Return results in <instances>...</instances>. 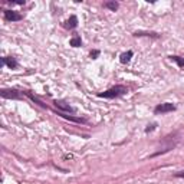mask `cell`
<instances>
[{"label": "cell", "instance_id": "2e32d148", "mask_svg": "<svg viewBox=\"0 0 184 184\" xmlns=\"http://www.w3.org/2000/svg\"><path fill=\"white\" fill-rule=\"evenodd\" d=\"M98 56H99V50H92V52H91V58H92V59H97Z\"/></svg>", "mask_w": 184, "mask_h": 184}, {"label": "cell", "instance_id": "ba28073f", "mask_svg": "<svg viewBox=\"0 0 184 184\" xmlns=\"http://www.w3.org/2000/svg\"><path fill=\"white\" fill-rule=\"evenodd\" d=\"M131 58H132V52L128 50V52L122 53V55L119 56V61H121V63H128V62L131 61Z\"/></svg>", "mask_w": 184, "mask_h": 184}, {"label": "cell", "instance_id": "6da1fadb", "mask_svg": "<svg viewBox=\"0 0 184 184\" xmlns=\"http://www.w3.org/2000/svg\"><path fill=\"white\" fill-rule=\"evenodd\" d=\"M125 94H127V88L122 86V85H117V86L110 88L108 91L99 94L98 97L99 98H106V99H114V98L122 97V95H125Z\"/></svg>", "mask_w": 184, "mask_h": 184}, {"label": "cell", "instance_id": "5b68a950", "mask_svg": "<svg viewBox=\"0 0 184 184\" xmlns=\"http://www.w3.org/2000/svg\"><path fill=\"white\" fill-rule=\"evenodd\" d=\"M53 104H55V106H58V108L62 110V111H66V112H75V108H72V106L65 101H55Z\"/></svg>", "mask_w": 184, "mask_h": 184}, {"label": "cell", "instance_id": "52a82bcc", "mask_svg": "<svg viewBox=\"0 0 184 184\" xmlns=\"http://www.w3.org/2000/svg\"><path fill=\"white\" fill-rule=\"evenodd\" d=\"M63 26H65L66 29H75V27L78 26V18H76V16H70V18L65 22Z\"/></svg>", "mask_w": 184, "mask_h": 184}, {"label": "cell", "instance_id": "8992f818", "mask_svg": "<svg viewBox=\"0 0 184 184\" xmlns=\"http://www.w3.org/2000/svg\"><path fill=\"white\" fill-rule=\"evenodd\" d=\"M2 65H7L10 69H14V68H18V61L14 58H3L2 59Z\"/></svg>", "mask_w": 184, "mask_h": 184}, {"label": "cell", "instance_id": "e0dca14e", "mask_svg": "<svg viewBox=\"0 0 184 184\" xmlns=\"http://www.w3.org/2000/svg\"><path fill=\"white\" fill-rule=\"evenodd\" d=\"M174 177H184V171H178V173H175Z\"/></svg>", "mask_w": 184, "mask_h": 184}, {"label": "cell", "instance_id": "9a60e30c", "mask_svg": "<svg viewBox=\"0 0 184 184\" xmlns=\"http://www.w3.org/2000/svg\"><path fill=\"white\" fill-rule=\"evenodd\" d=\"M155 127H157V124H155V122H153V124H150L148 127L145 128V132H147V134H148V132L154 131V130H155Z\"/></svg>", "mask_w": 184, "mask_h": 184}, {"label": "cell", "instance_id": "30bf717a", "mask_svg": "<svg viewBox=\"0 0 184 184\" xmlns=\"http://www.w3.org/2000/svg\"><path fill=\"white\" fill-rule=\"evenodd\" d=\"M168 58H170V61L175 62L180 68H184V58H181V56H168Z\"/></svg>", "mask_w": 184, "mask_h": 184}, {"label": "cell", "instance_id": "7c38bea8", "mask_svg": "<svg viewBox=\"0 0 184 184\" xmlns=\"http://www.w3.org/2000/svg\"><path fill=\"white\" fill-rule=\"evenodd\" d=\"M105 7H108V9H111L112 12H115V10L118 9V3H117V2H106Z\"/></svg>", "mask_w": 184, "mask_h": 184}, {"label": "cell", "instance_id": "7a4b0ae2", "mask_svg": "<svg viewBox=\"0 0 184 184\" xmlns=\"http://www.w3.org/2000/svg\"><path fill=\"white\" fill-rule=\"evenodd\" d=\"M0 95L2 98H6V99H22V94L16 89H2L0 91Z\"/></svg>", "mask_w": 184, "mask_h": 184}, {"label": "cell", "instance_id": "3957f363", "mask_svg": "<svg viewBox=\"0 0 184 184\" xmlns=\"http://www.w3.org/2000/svg\"><path fill=\"white\" fill-rule=\"evenodd\" d=\"M175 111V105L174 104H170V102H166V104H160L154 108V112L155 114H167V112H173Z\"/></svg>", "mask_w": 184, "mask_h": 184}, {"label": "cell", "instance_id": "8fae6325", "mask_svg": "<svg viewBox=\"0 0 184 184\" xmlns=\"http://www.w3.org/2000/svg\"><path fill=\"white\" fill-rule=\"evenodd\" d=\"M70 46H74V48H79L81 45H82V40H81V38L79 36H75V38H72L70 39Z\"/></svg>", "mask_w": 184, "mask_h": 184}, {"label": "cell", "instance_id": "4fadbf2b", "mask_svg": "<svg viewBox=\"0 0 184 184\" xmlns=\"http://www.w3.org/2000/svg\"><path fill=\"white\" fill-rule=\"evenodd\" d=\"M26 94H27V97L30 98V99H32L33 102H36V104H39V105L42 106V108H46V105H45V104H43L42 101H40V99H38L36 97H33V95H32V94H29V92H26Z\"/></svg>", "mask_w": 184, "mask_h": 184}, {"label": "cell", "instance_id": "9c48e42d", "mask_svg": "<svg viewBox=\"0 0 184 184\" xmlns=\"http://www.w3.org/2000/svg\"><path fill=\"white\" fill-rule=\"evenodd\" d=\"M134 36H135V38H138V36H150V38H154V39L160 38L157 33H153V32H135Z\"/></svg>", "mask_w": 184, "mask_h": 184}, {"label": "cell", "instance_id": "5bb4252c", "mask_svg": "<svg viewBox=\"0 0 184 184\" xmlns=\"http://www.w3.org/2000/svg\"><path fill=\"white\" fill-rule=\"evenodd\" d=\"M58 115H61V117H63V118H66V119H70V121H76V122H85L83 119L75 118V117H70V115H63V114H58Z\"/></svg>", "mask_w": 184, "mask_h": 184}, {"label": "cell", "instance_id": "277c9868", "mask_svg": "<svg viewBox=\"0 0 184 184\" xmlns=\"http://www.w3.org/2000/svg\"><path fill=\"white\" fill-rule=\"evenodd\" d=\"M5 19L9 22H19L23 19V16L18 12H14V10H5Z\"/></svg>", "mask_w": 184, "mask_h": 184}]
</instances>
